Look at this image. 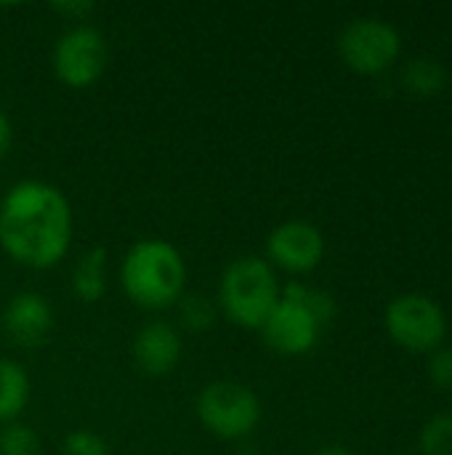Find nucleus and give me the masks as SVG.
<instances>
[{
    "label": "nucleus",
    "mask_w": 452,
    "mask_h": 455,
    "mask_svg": "<svg viewBox=\"0 0 452 455\" xmlns=\"http://www.w3.org/2000/svg\"><path fill=\"white\" fill-rule=\"evenodd\" d=\"M72 243V208L53 184L27 179L13 184L0 203V245L29 267L59 264Z\"/></svg>",
    "instance_id": "obj_1"
},
{
    "label": "nucleus",
    "mask_w": 452,
    "mask_h": 455,
    "mask_svg": "<svg viewBox=\"0 0 452 455\" xmlns=\"http://www.w3.org/2000/svg\"><path fill=\"white\" fill-rule=\"evenodd\" d=\"M120 283L133 304L144 309H165L184 293L186 264L176 245L165 240H141L125 253Z\"/></svg>",
    "instance_id": "obj_2"
},
{
    "label": "nucleus",
    "mask_w": 452,
    "mask_h": 455,
    "mask_svg": "<svg viewBox=\"0 0 452 455\" xmlns=\"http://www.w3.org/2000/svg\"><path fill=\"white\" fill-rule=\"evenodd\" d=\"M282 291L274 269L256 256L237 259L226 267L221 277V309L224 315L250 331H261L272 309L277 307Z\"/></svg>",
    "instance_id": "obj_3"
},
{
    "label": "nucleus",
    "mask_w": 452,
    "mask_h": 455,
    "mask_svg": "<svg viewBox=\"0 0 452 455\" xmlns=\"http://www.w3.org/2000/svg\"><path fill=\"white\" fill-rule=\"evenodd\" d=\"M386 333L408 352H437L448 336L445 309L424 293H402L386 307Z\"/></svg>",
    "instance_id": "obj_4"
},
{
    "label": "nucleus",
    "mask_w": 452,
    "mask_h": 455,
    "mask_svg": "<svg viewBox=\"0 0 452 455\" xmlns=\"http://www.w3.org/2000/svg\"><path fill=\"white\" fill-rule=\"evenodd\" d=\"M202 427L221 440L248 437L261 421L258 397L237 381H213L197 397Z\"/></svg>",
    "instance_id": "obj_5"
},
{
    "label": "nucleus",
    "mask_w": 452,
    "mask_h": 455,
    "mask_svg": "<svg viewBox=\"0 0 452 455\" xmlns=\"http://www.w3.org/2000/svg\"><path fill=\"white\" fill-rule=\"evenodd\" d=\"M402 51L400 32L384 19H354L338 35V53L360 75L389 72Z\"/></svg>",
    "instance_id": "obj_6"
},
{
    "label": "nucleus",
    "mask_w": 452,
    "mask_h": 455,
    "mask_svg": "<svg viewBox=\"0 0 452 455\" xmlns=\"http://www.w3.org/2000/svg\"><path fill=\"white\" fill-rule=\"evenodd\" d=\"M109 61L104 35L91 24H77L67 29L53 48V72L69 88L93 85Z\"/></svg>",
    "instance_id": "obj_7"
},
{
    "label": "nucleus",
    "mask_w": 452,
    "mask_h": 455,
    "mask_svg": "<svg viewBox=\"0 0 452 455\" xmlns=\"http://www.w3.org/2000/svg\"><path fill=\"white\" fill-rule=\"evenodd\" d=\"M261 333H264V341L274 352L298 357V355H306L314 349V344L320 341L322 325L309 309L280 296L277 307L261 325Z\"/></svg>",
    "instance_id": "obj_8"
},
{
    "label": "nucleus",
    "mask_w": 452,
    "mask_h": 455,
    "mask_svg": "<svg viewBox=\"0 0 452 455\" xmlns=\"http://www.w3.org/2000/svg\"><path fill=\"white\" fill-rule=\"evenodd\" d=\"M266 253L285 272L306 275L322 261L325 240L322 232L309 221H285L272 229L266 240Z\"/></svg>",
    "instance_id": "obj_9"
},
{
    "label": "nucleus",
    "mask_w": 452,
    "mask_h": 455,
    "mask_svg": "<svg viewBox=\"0 0 452 455\" xmlns=\"http://www.w3.org/2000/svg\"><path fill=\"white\" fill-rule=\"evenodd\" d=\"M51 328H53V309L35 291L16 293L3 312V331L16 347L35 349L45 344Z\"/></svg>",
    "instance_id": "obj_10"
},
{
    "label": "nucleus",
    "mask_w": 452,
    "mask_h": 455,
    "mask_svg": "<svg viewBox=\"0 0 452 455\" xmlns=\"http://www.w3.org/2000/svg\"><path fill=\"white\" fill-rule=\"evenodd\" d=\"M133 357L144 373L165 376L181 360V339L168 323H149L133 341Z\"/></svg>",
    "instance_id": "obj_11"
},
{
    "label": "nucleus",
    "mask_w": 452,
    "mask_h": 455,
    "mask_svg": "<svg viewBox=\"0 0 452 455\" xmlns=\"http://www.w3.org/2000/svg\"><path fill=\"white\" fill-rule=\"evenodd\" d=\"M72 288L77 299L96 304L107 293V251L104 248H91L88 253L80 256L72 272Z\"/></svg>",
    "instance_id": "obj_12"
},
{
    "label": "nucleus",
    "mask_w": 452,
    "mask_h": 455,
    "mask_svg": "<svg viewBox=\"0 0 452 455\" xmlns=\"http://www.w3.org/2000/svg\"><path fill=\"white\" fill-rule=\"evenodd\" d=\"M29 376L13 360H0V424H13V419L27 408Z\"/></svg>",
    "instance_id": "obj_13"
},
{
    "label": "nucleus",
    "mask_w": 452,
    "mask_h": 455,
    "mask_svg": "<svg viewBox=\"0 0 452 455\" xmlns=\"http://www.w3.org/2000/svg\"><path fill=\"white\" fill-rule=\"evenodd\" d=\"M402 88L418 99H432L448 88V69L442 67V61L429 56L413 59L402 69Z\"/></svg>",
    "instance_id": "obj_14"
},
{
    "label": "nucleus",
    "mask_w": 452,
    "mask_h": 455,
    "mask_svg": "<svg viewBox=\"0 0 452 455\" xmlns=\"http://www.w3.org/2000/svg\"><path fill=\"white\" fill-rule=\"evenodd\" d=\"M282 299H290V301L301 304L304 309H309L320 320L322 328L336 317V301H333V296L325 293V291H320V288H312V285H304V283H290V285H285Z\"/></svg>",
    "instance_id": "obj_15"
},
{
    "label": "nucleus",
    "mask_w": 452,
    "mask_h": 455,
    "mask_svg": "<svg viewBox=\"0 0 452 455\" xmlns=\"http://www.w3.org/2000/svg\"><path fill=\"white\" fill-rule=\"evenodd\" d=\"M421 448L426 455H452V413H440L426 421Z\"/></svg>",
    "instance_id": "obj_16"
},
{
    "label": "nucleus",
    "mask_w": 452,
    "mask_h": 455,
    "mask_svg": "<svg viewBox=\"0 0 452 455\" xmlns=\"http://www.w3.org/2000/svg\"><path fill=\"white\" fill-rule=\"evenodd\" d=\"M0 455H40V440L27 424H8L0 432Z\"/></svg>",
    "instance_id": "obj_17"
},
{
    "label": "nucleus",
    "mask_w": 452,
    "mask_h": 455,
    "mask_svg": "<svg viewBox=\"0 0 452 455\" xmlns=\"http://www.w3.org/2000/svg\"><path fill=\"white\" fill-rule=\"evenodd\" d=\"M181 320L189 331H205L213 325V304L205 296H186L181 304Z\"/></svg>",
    "instance_id": "obj_18"
},
{
    "label": "nucleus",
    "mask_w": 452,
    "mask_h": 455,
    "mask_svg": "<svg viewBox=\"0 0 452 455\" xmlns=\"http://www.w3.org/2000/svg\"><path fill=\"white\" fill-rule=\"evenodd\" d=\"M61 455H109L107 443L88 432V429H77L72 435H67L64 445H61Z\"/></svg>",
    "instance_id": "obj_19"
},
{
    "label": "nucleus",
    "mask_w": 452,
    "mask_h": 455,
    "mask_svg": "<svg viewBox=\"0 0 452 455\" xmlns=\"http://www.w3.org/2000/svg\"><path fill=\"white\" fill-rule=\"evenodd\" d=\"M429 379L437 389H452V349H437L429 360Z\"/></svg>",
    "instance_id": "obj_20"
},
{
    "label": "nucleus",
    "mask_w": 452,
    "mask_h": 455,
    "mask_svg": "<svg viewBox=\"0 0 452 455\" xmlns=\"http://www.w3.org/2000/svg\"><path fill=\"white\" fill-rule=\"evenodd\" d=\"M11 141H13V128H11L8 115L0 109V157L11 149Z\"/></svg>",
    "instance_id": "obj_21"
},
{
    "label": "nucleus",
    "mask_w": 452,
    "mask_h": 455,
    "mask_svg": "<svg viewBox=\"0 0 452 455\" xmlns=\"http://www.w3.org/2000/svg\"><path fill=\"white\" fill-rule=\"evenodd\" d=\"M93 5L91 3H67V5H56V11L67 13V16H75V13H88Z\"/></svg>",
    "instance_id": "obj_22"
},
{
    "label": "nucleus",
    "mask_w": 452,
    "mask_h": 455,
    "mask_svg": "<svg viewBox=\"0 0 452 455\" xmlns=\"http://www.w3.org/2000/svg\"><path fill=\"white\" fill-rule=\"evenodd\" d=\"M314 455H352L346 448H341V445H325V448H320Z\"/></svg>",
    "instance_id": "obj_23"
}]
</instances>
